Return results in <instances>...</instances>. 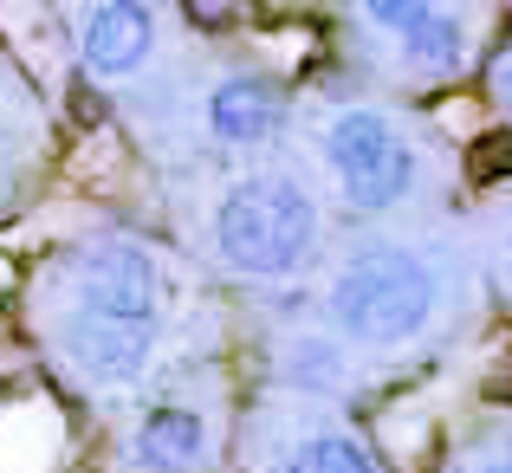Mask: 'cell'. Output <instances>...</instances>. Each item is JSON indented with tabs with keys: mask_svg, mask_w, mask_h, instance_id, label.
<instances>
[{
	"mask_svg": "<svg viewBox=\"0 0 512 473\" xmlns=\"http://www.w3.org/2000/svg\"><path fill=\"white\" fill-rule=\"evenodd\" d=\"M65 357H72L91 383L124 389L150 370V331H143V324H124V318H98V312L78 305V312L65 318Z\"/></svg>",
	"mask_w": 512,
	"mask_h": 473,
	"instance_id": "obj_5",
	"label": "cell"
},
{
	"mask_svg": "<svg viewBox=\"0 0 512 473\" xmlns=\"http://www.w3.org/2000/svg\"><path fill=\"white\" fill-rule=\"evenodd\" d=\"M480 473H512V467H480Z\"/></svg>",
	"mask_w": 512,
	"mask_h": 473,
	"instance_id": "obj_14",
	"label": "cell"
},
{
	"mask_svg": "<svg viewBox=\"0 0 512 473\" xmlns=\"http://www.w3.org/2000/svg\"><path fill=\"white\" fill-rule=\"evenodd\" d=\"M325 156H331V169H338L350 208H363V214L396 208L415 188V150L396 137V124H389L383 111H363V104L357 111H338L331 130H325Z\"/></svg>",
	"mask_w": 512,
	"mask_h": 473,
	"instance_id": "obj_3",
	"label": "cell"
},
{
	"mask_svg": "<svg viewBox=\"0 0 512 473\" xmlns=\"http://www.w3.org/2000/svg\"><path fill=\"white\" fill-rule=\"evenodd\" d=\"M78 305L150 331L163 318V266H156V253L137 247V240H91L78 253Z\"/></svg>",
	"mask_w": 512,
	"mask_h": 473,
	"instance_id": "obj_4",
	"label": "cell"
},
{
	"mask_svg": "<svg viewBox=\"0 0 512 473\" xmlns=\"http://www.w3.org/2000/svg\"><path fill=\"white\" fill-rule=\"evenodd\" d=\"M286 473H376V461L344 435H312V441H299V454L286 461Z\"/></svg>",
	"mask_w": 512,
	"mask_h": 473,
	"instance_id": "obj_10",
	"label": "cell"
},
{
	"mask_svg": "<svg viewBox=\"0 0 512 473\" xmlns=\"http://www.w3.org/2000/svg\"><path fill=\"white\" fill-rule=\"evenodd\" d=\"M318 208L292 175H240L214 201V247L247 279H286L312 260Z\"/></svg>",
	"mask_w": 512,
	"mask_h": 473,
	"instance_id": "obj_2",
	"label": "cell"
},
{
	"mask_svg": "<svg viewBox=\"0 0 512 473\" xmlns=\"http://www.w3.org/2000/svg\"><path fill=\"white\" fill-rule=\"evenodd\" d=\"M78 46H85V65L98 78H130L156 52L150 0H98L91 20H85V33H78Z\"/></svg>",
	"mask_w": 512,
	"mask_h": 473,
	"instance_id": "obj_6",
	"label": "cell"
},
{
	"mask_svg": "<svg viewBox=\"0 0 512 473\" xmlns=\"http://www.w3.org/2000/svg\"><path fill=\"white\" fill-rule=\"evenodd\" d=\"M279 124H286V98H279V85H266V78H227V85L208 91V137L214 143L253 150V143H266Z\"/></svg>",
	"mask_w": 512,
	"mask_h": 473,
	"instance_id": "obj_7",
	"label": "cell"
},
{
	"mask_svg": "<svg viewBox=\"0 0 512 473\" xmlns=\"http://www.w3.org/2000/svg\"><path fill=\"white\" fill-rule=\"evenodd\" d=\"M286 376H292V383H305V389H338L344 363H338V350H331V344H318V337H299V344L286 350Z\"/></svg>",
	"mask_w": 512,
	"mask_h": 473,
	"instance_id": "obj_11",
	"label": "cell"
},
{
	"mask_svg": "<svg viewBox=\"0 0 512 473\" xmlns=\"http://www.w3.org/2000/svg\"><path fill=\"white\" fill-rule=\"evenodd\" d=\"M435 318V273L422 253L376 240L344 260V273L331 279V324L363 350H402L428 331Z\"/></svg>",
	"mask_w": 512,
	"mask_h": 473,
	"instance_id": "obj_1",
	"label": "cell"
},
{
	"mask_svg": "<svg viewBox=\"0 0 512 473\" xmlns=\"http://www.w3.org/2000/svg\"><path fill=\"white\" fill-rule=\"evenodd\" d=\"M137 467H150V473H188V467H201V454H208V422H201L195 409H150L143 415V428H137Z\"/></svg>",
	"mask_w": 512,
	"mask_h": 473,
	"instance_id": "obj_8",
	"label": "cell"
},
{
	"mask_svg": "<svg viewBox=\"0 0 512 473\" xmlns=\"http://www.w3.org/2000/svg\"><path fill=\"white\" fill-rule=\"evenodd\" d=\"M493 98L512 111V52H500V65H493Z\"/></svg>",
	"mask_w": 512,
	"mask_h": 473,
	"instance_id": "obj_13",
	"label": "cell"
},
{
	"mask_svg": "<svg viewBox=\"0 0 512 473\" xmlns=\"http://www.w3.org/2000/svg\"><path fill=\"white\" fill-rule=\"evenodd\" d=\"M402 59H409L415 72H454V65H461V20L422 13V20L402 33Z\"/></svg>",
	"mask_w": 512,
	"mask_h": 473,
	"instance_id": "obj_9",
	"label": "cell"
},
{
	"mask_svg": "<svg viewBox=\"0 0 512 473\" xmlns=\"http://www.w3.org/2000/svg\"><path fill=\"white\" fill-rule=\"evenodd\" d=\"M363 13L376 26H389V33H409L422 13H435V0H363Z\"/></svg>",
	"mask_w": 512,
	"mask_h": 473,
	"instance_id": "obj_12",
	"label": "cell"
}]
</instances>
